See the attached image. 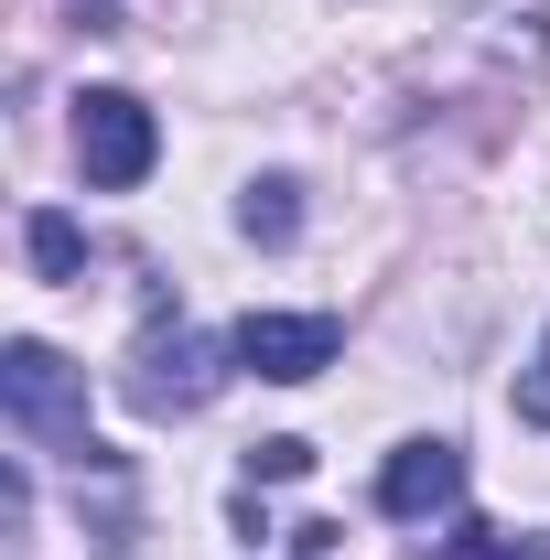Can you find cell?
I'll return each instance as SVG.
<instances>
[{
	"label": "cell",
	"mask_w": 550,
	"mask_h": 560,
	"mask_svg": "<svg viewBox=\"0 0 550 560\" xmlns=\"http://www.w3.org/2000/svg\"><path fill=\"white\" fill-rule=\"evenodd\" d=\"M0 410L22 420L33 442H55V453H98V442H87V377H76L44 335H11V346H0Z\"/></svg>",
	"instance_id": "cell-1"
},
{
	"label": "cell",
	"mask_w": 550,
	"mask_h": 560,
	"mask_svg": "<svg viewBox=\"0 0 550 560\" xmlns=\"http://www.w3.org/2000/svg\"><path fill=\"white\" fill-rule=\"evenodd\" d=\"M151 162H162V119L140 108L130 86H87V97H76V173H87L98 195H130Z\"/></svg>",
	"instance_id": "cell-2"
},
{
	"label": "cell",
	"mask_w": 550,
	"mask_h": 560,
	"mask_svg": "<svg viewBox=\"0 0 550 560\" xmlns=\"http://www.w3.org/2000/svg\"><path fill=\"white\" fill-rule=\"evenodd\" d=\"M227 346H238V366H249V377H271V388H302V377H324V366H335L345 324H335V313H249Z\"/></svg>",
	"instance_id": "cell-3"
},
{
	"label": "cell",
	"mask_w": 550,
	"mask_h": 560,
	"mask_svg": "<svg viewBox=\"0 0 550 560\" xmlns=\"http://www.w3.org/2000/svg\"><path fill=\"white\" fill-rule=\"evenodd\" d=\"M216 355H238V346H206L195 324L151 335V346H140V366H130V399H140L151 420H173V410H206V399H216V377H227Z\"/></svg>",
	"instance_id": "cell-4"
},
{
	"label": "cell",
	"mask_w": 550,
	"mask_h": 560,
	"mask_svg": "<svg viewBox=\"0 0 550 560\" xmlns=\"http://www.w3.org/2000/svg\"><path fill=\"white\" fill-rule=\"evenodd\" d=\"M465 495V453L454 442H400L389 464H378V506L389 517H443Z\"/></svg>",
	"instance_id": "cell-5"
},
{
	"label": "cell",
	"mask_w": 550,
	"mask_h": 560,
	"mask_svg": "<svg viewBox=\"0 0 550 560\" xmlns=\"http://www.w3.org/2000/svg\"><path fill=\"white\" fill-rule=\"evenodd\" d=\"M22 248H33V270H44V280H87V226H76V215L33 206V215H22Z\"/></svg>",
	"instance_id": "cell-6"
},
{
	"label": "cell",
	"mask_w": 550,
	"mask_h": 560,
	"mask_svg": "<svg viewBox=\"0 0 550 560\" xmlns=\"http://www.w3.org/2000/svg\"><path fill=\"white\" fill-rule=\"evenodd\" d=\"M238 226H249V237H291V226H302V184H291V173H271V184H249V206H238Z\"/></svg>",
	"instance_id": "cell-7"
},
{
	"label": "cell",
	"mask_w": 550,
	"mask_h": 560,
	"mask_svg": "<svg viewBox=\"0 0 550 560\" xmlns=\"http://www.w3.org/2000/svg\"><path fill=\"white\" fill-rule=\"evenodd\" d=\"M291 475H313V442H291V431H280V442L249 453V486H291Z\"/></svg>",
	"instance_id": "cell-8"
},
{
	"label": "cell",
	"mask_w": 550,
	"mask_h": 560,
	"mask_svg": "<svg viewBox=\"0 0 550 560\" xmlns=\"http://www.w3.org/2000/svg\"><path fill=\"white\" fill-rule=\"evenodd\" d=\"M518 420H529V431H550V346L518 366Z\"/></svg>",
	"instance_id": "cell-9"
},
{
	"label": "cell",
	"mask_w": 550,
	"mask_h": 560,
	"mask_svg": "<svg viewBox=\"0 0 550 560\" xmlns=\"http://www.w3.org/2000/svg\"><path fill=\"white\" fill-rule=\"evenodd\" d=\"M518 560H550V539H518Z\"/></svg>",
	"instance_id": "cell-10"
}]
</instances>
